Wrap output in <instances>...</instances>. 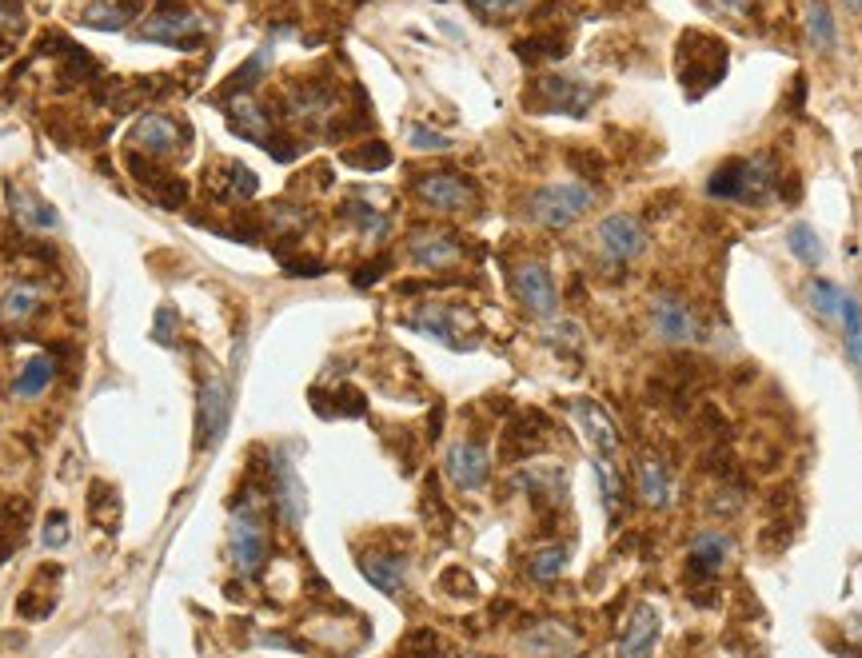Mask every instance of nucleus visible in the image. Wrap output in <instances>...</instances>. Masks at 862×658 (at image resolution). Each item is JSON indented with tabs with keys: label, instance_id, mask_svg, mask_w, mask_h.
<instances>
[{
	"label": "nucleus",
	"instance_id": "obj_1",
	"mask_svg": "<svg viewBox=\"0 0 862 658\" xmlns=\"http://www.w3.org/2000/svg\"><path fill=\"white\" fill-rule=\"evenodd\" d=\"M782 173H775V160L767 153L747 156V160L723 164L719 173L707 180V196L715 200H739V203H767L779 196Z\"/></svg>",
	"mask_w": 862,
	"mask_h": 658
},
{
	"label": "nucleus",
	"instance_id": "obj_2",
	"mask_svg": "<svg viewBox=\"0 0 862 658\" xmlns=\"http://www.w3.org/2000/svg\"><path fill=\"white\" fill-rule=\"evenodd\" d=\"M228 558L240 575H260L268 563V526L264 511L256 503L252 491L232 499V515H228Z\"/></svg>",
	"mask_w": 862,
	"mask_h": 658
},
{
	"label": "nucleus",
	"instance_id": "obj_3",
	"mask_svg": "<svg viewBox=\"0 0 862 658\" xmlns=\"http://www.w3.org/2000/svg\"><path fill=\"white\" fill-rule=\"evenodd\" d=\"M723 72H727V44L707 32H683L679 49H675V76L683 81L690 101H699L703 92L715 88Z\"/></svg>",
	"mask_w": 862,
	"mask_h": 658
},
{
	"label": "nucleus",
	"instance_id": "obj_4",
	"mask_svg": "<svg viewBox=\"0 0 862 658\" xmlns=\"http://www.w3.org/2000/svg\"><path fill=\"white\" fill-rule=\"evenodd\" d=\"M595 203V188L588 184H548L528 200V216L543 228H571Z\"/></svg>",
	"mask_w": 862,
	"mask_h": 658
},
{
	"label": "nucleus",
	"instance_id": "obj_5",
	"mask_svg": "<svg viewBox=\"0 0 862 658\" xmlns=\"http://www.w3.org/2000/svg\"><path fill=\"white\" fill-rule=\"evenodd\" d=\"M599 88L583 76H563V72H548L539 76L528 92L531 112H571V116H588V108L595 104Z\"/></svg>",
	"mask_w": 862,
	"mask_h": 658
},
{
	"label": "nucleus",
	"instance_id": "obj_6",
	"mask_svg": "<svg viewBox=\"0 0 862 658\" xmlns=\"http://www.w3.org/2000/svg\"><path fill=\"white\" fill-rule=\"evenodd\" d=\"M407 324L416 327L419 335H427V340H439V344L451 347V352H471V347L479 344L476 320H471L467 312H459V307H451V304L416 307Z\"/></svg>",
	"mask_w": 862,
	"mask_h": 658
},
{
	"label": "nucleus",
	"instance_id": "obj_7",
	"mask_svg": "<svg viewBox=\"0 0 862 658\" xmlns=\"http://www.w3.org/2000/svg\"><path fill=\"white\" fill-rule=\"evenodd\" d=\"M647 324H651V332H655V340H663V344H671V347H690L703 340L699 315H695V307H690L679 292L655 295L647 307Z\"/></svg>",
	"mask_w": 862,
	"mask_h": 658
},
{
	"label": "nucleus",
	"instance_id": "obj_8",
	"mask_svg": "<svg viewBox=\"0 0 862 658\" xmlns=\"http://www.w3.org/2000/svg\"><path fill=\"white\" fill-rule=\"evenodd\" d=\"M208 36V21L193 9H173V4H160V9L141 24L136 41H153V44H173V49H193L196 41Z\"/></svg>",
	"mask_w": 862,
	"mask_h": 658
},
{
	"label": "nucleus",
	"instance_id": "obj_9",
	"mask_svg": "<svg viewBox=\"0 0 862 658\" xmlns=\"http://www.w3.org/2000/svg\"><path fill=\"white\" fill-rule=\"evenodd\" d=\"M508 280H511V295H516L519 304L528 307L531 315H551L559 312V292H555V280H551L548 263L543 260H519L508 268Z\"/></svg>",
	"mask_w": 862,
	"mask_h": 658
},
{
	"label": "nucleus",
	"instance_id": "obj_10",
	"mask_svg": "<svg viewBox=\"0 0 862 658\" xmlns=\"http://www.w3.org/2000/svg\"><path fill=\"white\" fill-rule=\"evenodd\" d=\"M412 192L424 208H436V212H464L476 203V184L467 180V176L451 173V168H432L424 173L416 184H412Z\"/></svg>",
	"mask_w": 862,
	"mask_h": 658
},
{
	"label": "nucleus",
	"instance_id": "obj_11",
	"mask_svg": "<svg viewBox=\"0 0 862 658\" xmlns=\"http://www.w3.org/2000/svg\"><path fill=\"white\" fill-rule=\"evenodd\" d=\"M284 112H288V121H295L308 132H324V128L335 132L340 101H335V92L328 88V84H295V88H288V96H284Z\"/></svg>",
	"mask_w": 862,
	"mask_h": 658
},
{
	"label": "nucleus",
	"instance_id": "obj_12",
	"mask_svg": "<svg viewBox=\"0 0 862 658\" xmlns=\"http://www.w3.org/2000/svg\"><path fill=\"white\" fill-rule=\"evenodd\" d=\"M595 243H599V252H603V260L631 263V260H640L643 248H647V232H643V223L635 220V216L611 212L599 220Z\"/></svg>",
	"mask_w": 862,
	"mask_h": 658
},
{
	"label": "nucleus",
	"instance_id": "obj_13",
	"mask_svg": "<svg viewBox=\"0 0 862 658\" xmlns=\"http://www.w3.org/2000/svg\"><path fill=\"white\" fill-rule=\"evenodd\" d=\"M444 471L459 491H484L487 479H491V456L479 439H456L447 447Z\"/></svg>",
	"mask_w": 862,
	"mask_h": 658
},
{
	"label": "nucleus",
	"instance_id": "obj_14",
	"mask_svg": "<svg viewBox=\"0 0 862 658\" xmlns=\"http://www.w3.org/2000/svg\"><path fill=\"white\" fill-rule=\"evenodd\" d=\"M272 499H276V515L284 526H300L308 515V495L304 483L295 476V463L288 459V451H272Z\"/></svg>",
	"mask_w": 862,
	"mask_h": 658
},
{
	"label": "nucleus",
	"instance_id": "obj_15",
	"mask_svg": "<svg viewBox=\"0 0 862 658\" xmlns=\"http://www.w3.org/2000/svg\"><path fill=\"white\" fill-rule=\"evenodd\" d=\"M224 424H228V384L220 375H208L200 384V395H196V443L212 447L216 439L224 436Z\"/></svg>",
	"mask_w": 862,
	"mask_h": 658
},
{
	"label": "nucleus",
	"instance_id": "obj_16",
	"mask_svg": "<svg viewBox=\"0 0 862 658\" xmlns=\"http://www.w3.org/2000/svg\"><path fill=\"white\" fill-rule=\"evenodd\" d=\"M128 144H133L136 153L148 156V160H164V156H176L180 153V128H176L168 116H160V112H148V116H141L136 121V128L128 132Z\"/></svg>",
	"mask_w": 862,
	"mask_h": 658
},
{
	"label": "nucleus",
	"instance_id": "obj_17",
	"mask_svg": "<svg viewBox=\"0 0 862 658\" xmlns=\"http://www.w3.org/2000/svg\"><path fill=\"white\" fill-rule=\"evenodd\" d=\"M407 255L419 268H432V272H444V268H456L464 260V243L451 232H439V228H419L412 240H407Z\"/></svg>",
	"mask_w": 862,
	"mask_h": 658
},
{
	"label": "nucleus",
	"instance_id": "obj_18",
	"mask_svg": "<svg viewBox=\"0 0 862 658\" xmlns=\"http://www.w3.org/2000/svg\"><path fill=\"white\" fill-rule=\"evenodd\" d=\"M635 491H640V503L651 506V511H663V506L675 503V479H671L667 471V459L660 456H640V463H635Z\"/></svg>",
	"mask_w": 862,
	"mask_h": 658
},
{
	"label": "nucleus",
	"instance_id": "obj_19",
	"mask_svg": "<svg viewBox=\"0 0 862 658\" xmlns=\"http://www.w3.org/2000/svg\"><path fill=\"white\" fill-rule=\"evenodd\" d=\"M655 643H660V615H655V607H647V603L631 607L627 623L620 630V658H651Z\"/></svg>",
	"mask_w": 862,
	"mask_h": 658
},
{
	"label": "nucleus",
	"instance_id": "obj_20",
	"mask_svg": "<svg viewBox=\"0 0 862 658\" xmlns=\"http://www.w3.org/2000/svg\"><path fill=\"white\" fill-rule=\"evenodd\" d=\"M224 112H228V124L232 132L248 136V140L264 144L268 153H272V121H268V112L248 96V92H236V96H224Z\"/></svg>",
	"mask_w": 862,
	"mask_h": 658
},
{
	"label": "nucleus",
	"instance_id": "obj_21",
	"mask_svg": "<svg viewBox=\"0 0 862 658\" xmlns=\"http://www.w3.org/2000/svg\"><path fill=\"white\" fill-rule=\"evenodd\" d=\"M730 555V535L719 531V526H707L699 535L690 539V551H687V571L695 578H715L723 571Z\"/></svg>",
	"mask_w": 862,
	"mask_h": 658
},
{
	"label": "nucleus",
	"instance_id": "obj_22",
	"mask_svg": "<svg viewBox=\"0 0 862 658\" xmlns=\"http://www.w3.org/2000/svg\"><path fill=\"white\" fill-rule=\"evenodd\" d=\"M571 416H575V424L583 427V436H588V443L599 451V459H611L615 451H620V431H615L611 416L599 404H591V399H575V404H571Z\"/></svg>",
	"mask_w": 862,
	"mask_h": 658
},
{
	"label": "nucleus",
	"instance_id": "obj_23",
	"mask_svg": "<svg viewBox=\"0 0 862 658\" xmlns=\"http://www.w3.org/2000/svg\"><path fill=\"white\" fill-rule=\"evenodd\" d=\"M360 571L384 595H399L407 578V555H399V551H364L360 555Z\"/></svg>",
	"mask_w": 862,
	"mask_h": 658
},
{
	"label": "nucleus",
	"instance_id": "obj_24",
	"mask_svg": "<svg viewBox=\"0 0 862 658\" xmlns=\"http://www.w3.org/2000/svg\"><path fill=\"white\" fill-rule=\"evenodd\" d=\"M128 168H133V176L144 184V192L153 196L160 208H180L184 196H188V188H184V180H176V176H164L160 168H153V160L141 153L128 156Z\"/></svg>",
	"mask_w": 862,
	"mask_h": 658
},
{
	"label": "nucleus",
	"instance_id": "obj_25",
	"mask_svg": "<svg viewBox=\"0 0 862 658\" xmlns=\"http://www.w3.org/2000/svg\"><path fill=\"white\" fill-rule=\"evenodd\" d=\"M144 0H92L89 9L81 12V21L89 29H101V32H121L136 21V12H141Z\"/></svg>",
	"mask_w": 862,
	"mask_h": 658
},
{
	"label": "nucleus",
	"instance_id": "obj_26",
	"mask_svg": "<svg viewBox=\"0 0 862 658\" xmlns=\"http://www.w3.org/2000/svg\"><path fill=\"white\" fill-rule=\"evenodd\" d=\"M543 427H548V419L539 416V411H523V416L503 431V459L536 456V447L543 443Z\"/></svg>",
	"mask_w": 862,
	"mask_h": 658
},
{
	"label": "nucleus",
	"instance_id": "obj_27",
	"mask_svg": "<svg viewBox=\"0 0 862 658\" xmlns=\"http://www.w3.org/2000/svg\"><path fill=\"white\" fill-rule=\"evenodd\" d=\"M519 487H528L536 503H548V506H563V503H568V476H563V467H539V471H523V476H519Z\"/></svg>",
	"mask_w": 862,
	"mask_h": 658
},
{
	"label": "nucleus",
	"instance_id": "obj_28",
	"mask_svg": "<svg viewBox=\"0 0 862 658\" xmlns=\"http://www.w3.org/2000/svg\"><path fill=\"white\" fill-rule=\"evenodd\" d=\"M9 200H12V216L29 228V232H52L56 223H61V216L52 212L49 203L41 200V196H32V192H21L17 184H9Z\"/></svg>",
	"mask_w": 862,
	"mask_h": 658
},
{
	"label": "nucleus",
	"instance_id": "obj_29",
	"mask_svg": "<svg viewBox=\"0 0 862 658\" xmlns=\"http://www.w3.org/2000/svg\"><path fill=\"white\" fill-rule=\"evenodd\" d=\"M37 312H41V288L37 284H12L0 300V324L4 327H24Z\"/></svg>",
	"mask_w": 862,
	"mask_h": 658
},
{
	"label": "nucleus",
	"instance_id": "obj_30",
	"mask_svg": "<svg viewBox=\"0 0 862 658\" xmlns=\"http://www.w3.org/2000/svg\"><path fill=\"white\" fill-rule=\"evenodd\" d=\"M802 24H807V36L819 52H831L839 44V29H834V12L827 9V0H807L802 9Z\"/></svg>",
	"mask_w": 862,
	"mask_h": 658
},
{
	"label": "nucleus",
	"instance_id": "obj_31",
	"mask_svg": "<svg viewBox=\"0 0 862 658\" xmlns=\"http://www.w3.org/2000/svg\"><path fill=\"white\" fill-rule=\"evenodd\" d=\"M839 327H842V344H847V355H851L854 372L862 375V304L854 300L851 292L842 295Z\"/></svg>",
	"mask_w": 862,
	"mask_h": 658
},
{
	"label": "nucleus",
	"instance_id": "obj_32",
	"mask_svg": "<svg viewBox=\"0 0 862 658\" xmlns=\"http://www.w3.org/2000/svg\"><path fill=\"white\" fill-rule=\"evenodd\" d=\"M52 375H56V364H52L49 355H32L29 364L21 367V375H17L12 395H17V399H37V395L52 384Z\"/></svg>",
	"mask_w": 862,
	"mask_h": 658
},
{
	"label": "nucleus",
	"instance_id": "obj_33",
	"mask_svg": "<svg viewBox=\"0 0 862 658\" xmlns=\"http://www.w3.org/2000/svg\"><path fill=\"white\" fill-rule=\"evenodd\" d=\"M89 515L101 523V531H121V491L108 483H92L89 491Z\"/></svg>",
	"mask_w": 862,
	"mask_h": 658
},
{
	"label": "nucleus",
	"instance_id": "obj_34",
	"mask_svg": "<svg viewBox=\"0 0 862 658\" xmlns=\"http://www.w3.org/2000/svg\"><path fill=\"white\" fill-rule=\"evenodd\" d=\"M571 563V551L563 543H551V547H539L536 555L528 558V578L531 583H555Z\"/></svg>",
	"mask_w": 862,
	"mask_h": 658
},
{
	"label": "nucleus",
	"instance_id": "obj_35",
	"mask_svg": "<svg viewBox=\"0 0 862 658\" xmlns=\"http://www.w3.org/2000/svg\"><path fill=\"white\" fill-rule=\"evenodd\" d=\"M312 407L320 411V416H364L367 404H364V395L352 391V387H340V391L324 395V391H312Z\"/></svg>",
	"mask_w": 862,
	"mask_h": 658
},
{
	"label": "nucleus",
	"instance_id": "obj_36",
	"mask_svg": "<svg viewBox=\"0 0 862 658\" xmlns=\"http://www.w3.org/2000/svg\"><path fill=\"white\" fill-rule=\"evenodd\" d=\"M842 295L847 292H842L839 284H831V280H811V284H807V304H811L822 320H831V324H839Z\"/></svg>",
	"mask_w": 862,
	"mask_h": 658
},
{
	"label": "nucleus",
	"instance_id": "obj_37",
	"mask_svg": "<svg viewBox=\"0 0 862 658\" xmlns=\"http://www.w3.org/2000/svg\"><path fill=\"white\" fill-rule=\"evenodd\" d=\"M787 248H791L795 260L807 263V268H819L822 263V243H819V236H814L811 223H791V232H787Z\"/></svg>",
	"mask_w": 862,
	"mask_h": 658
},
{
	"label": "nucleus",
	"instance_id": "obj_38",
	"mask_svg": "<svg viewBox=\"0 0 862 658\" xmlns=\"http://www.w3.org/2000/svg\"><path fill=\"white\" fill-rule=\"evenodd\" d=\"M344 164L347 168H360V173H380V168L392 164V148L384 140H364L360 148H347Z\"/></svg>",
	"mask_w": 862,
	"mask_h": 658
},
{
	"label": "nucleus",
	"instance_id": "obj_39",
	"mask_svg": "<svg viewBox=\"0 0 862 658\" xmlns=\"http://www.w3.org/2000/svg\"><path fill=\"white\" fill-rule=\"evenodd\" d=\"M528 647H531V655H571L575 638L559 627V623H543L536 635H528Z\"/></svg>",
	"mask_w": 862,
	"mask_h": 658
},
{
	"label": "nucleus",
	"instance_id": "obj_40",
	"mask_svg": "<svg viewBox=\"0 0 862 658\" xmlns=\"http://www.w3.org/2000/svg\"><path fill=\"white\" fill-rule=\"evenodd\" d=\"M595 479H599V491H603V506H607L611 519L623 515V479L615 467H607V459H595Z\"/></svg>",
	"mask_w": 862,
	"mask_h": 658
},
{
	"label": "nucleus",
	"instance_id": "obj_41",
	"mask_svg": "<svg viewBox=\"0 0 862 658\" xmlns=\"http://www.w3.org/2000/svg\"><path fill=\"white\" fill-rule=\"evenodd\" d=\"M224 176V188L216 196L220 200H248V196L256 192V176L243 168V164H228V173H220Z\"/></svg>",
	"mask_w": 862,
	"mask_h": 658
},
{
	"label": "nucleus",
	"instance_id": "obj_42",
	"mask_svg": "<svg viewBox=\"0 0 862 658\" xmlns=\"http://www.w3.org/2000/svg\"><path fill=\"white\" fill-rule=\"evenodd\" d=\"M52 607H56V595H49V591L41 595V587L24 591V595L17 598V610H21V618H29V623H41V618H49Z\"/></svg>",
	"mask_w": 862,
	"mask_h": 658
},
{
	"label": "nucleus",
	"instance_id": "obj_43",
	"mask_svg": "<svg viewBox=\"0 0 862 658\" xmlns=\"http://www.w3.org/2000/svg\"><path fill=\"white\" fill-rule=\"evenodd\" d=\"M444 643H439L436 630H412L404 638V658H439Z\"/></svg>",
	"mask_w": 862,
	"mask_h": 658
},
{
	"label": "nucleus",
	"instance_id": "obj_44",
	"mask_svg": "<svg viewBox=\"0 0 862 658\" xmlns=\"http://www.w3.org/2000/svg\"><path fill=\"white\" fill-rule=\"evenodd\" d=\"M407 140H412V148H419V153H447L451 148V136H444V132L436 128H424V124H412L407 128Z\"/></svg>",
	"mask_w": 862,
	"mask_h": 658
},
{
	"label": "nucleus",
	"instance_id": "obj_45",
	"mask_svg": "<svg viewBox=\"0 0 862 658\" xmlns=\"http://www.w3.org/2000/svg\"><path fill=\"white\" fill-rule=\"evenodd\" d=\"M523 0H467V9L476 12L479 21H503L511 12H519Z\"/></svg>",
	"mask_w": 862,
	"mask_h": 658
},
{
	"label": "nucleus",
	"instance_id": "obj_46",
	"mask_svg": "<svg viewBox=\"0 0 862 658\" xmlns=\"http://www.w3.org/2000/svg\"><path fill=\"white\" fill-rule=\"evenodd\" d=\"M44 547L49 551H56V547H64L69 543V515L64 511H52L49 519H44Z\"/></svg>",
	"mask_w": 862,
	"mask_h": 658
},
{
	"label": "nucleus",
	"instance_id": "obj_47",
	"mask_svg": "<svg viewBox=\"0 0 862 658\" xmlns=\"http://www.w3.org/2000/svg\"><path fill=\"white\" fill-rule=\"evenodd\" d=\"M24 29V4L21 0H0V36H17Z\"/></svg>",
	"mask_w": 862,
	"mask_h": 658
},
{
	"label": "nucleus",
	"instance_id": "obj_48",
	"mask_svg": "<svg viewBox=\"0 0 862 658\" xmlns=\"http://www.w3.org/2000/svg\"><path fill=\"white\" fill-rule=\"evenodd\" d=\"M153 340H156V344H164V347L176 344V312H173V307H160V312H156Z\"/></svg>",
	"mask_w": 862,
	"mask_h": 658
},
{
	"label": "nucleus",
	"instance_id": "obj_49",
	"mask_svg": "<svg viewBox=\"0 0 862 658\" xmlns=\"http://www.w3.org/2000/svg\"><path fill=\"white\" fill-rule=\"evenodd\" d=\"M447 587V595H459V598H471L476 595V578L467 575V571H444V578H439Z\"/></svg>",
	"mask_w": 862,
	"mask_h": 658
},
{
	"label": "nucleus",
	"instance_id": "obj_50",
	"mask_svg": "<svg viewBox=\"0 0 862 658\" xmlns=\"http://www.w3.org/2000/svg\"><path fill=\"white\" fill-rule=\"evenodd\" d=\"M548 340L555 347H579V327L575 324H555L548 332Z\"/></svg>",
	"mask_w": 862,
	"mask_h": 658
},
{
	"label": "nucleus",
	"instance_id": "obj_51",
	"mask_svg": "<svg viewBox=\"0 0 862 658\" xmlns=\"http://www.w3.org/2000/svg\"><path fill=\"white\" fill-rule=\"evenodd\" d=\"M710 4H715V9H719L723 17H747L755 0H710Z\"/></svg>",
	"mask_w": 862,
	"mask_h": 658
},
{
	"label": "nucleus",
	"instance_id": "obj_52",
	"mask_svg": "<svg viewBox=\"0 0 862 658\" xmlns=\"http://www.w3.org/2000/svg\"><path fill=\"white\" fill-rule=\"evenodd\" d=\"M288 272L292 275H320L324 268H320L315 260H288Z\"/></svg>",
	"mask_w": 862,
	"mask_h": 658
},
{
	"label": "nucleus",
	"instance_id": "obj_53",
	"mask_svg": "<svg viewBox=\"0 0 862 658\" xmlns=\"http://www.w3.org/2000/svg\"><path fill=\"white\" fill-rule=\"evenodd\" d=\"M842 4H847V9L859 12V17H862V0H842Z\"/></svg>",
	"mask_w": 862,
	"mask_h": 658
},
{
	"label": "nucleus",
	"instance_id": "obj_54",
	"mask_svg": "<svg viewBox=\"0 0 862 658\" xmlns=\"http://www.w3.org/2000/svg\"><path fill=\"white\" fill-rule=\"evenodd\" d=\"M459 658H484V655H459Z\"/></svg>",
	"mask_w": 862,
	"mask_h": 658
}]
</instances>
